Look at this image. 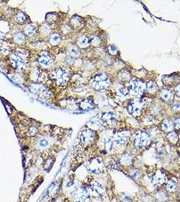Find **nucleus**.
I'll use <instances>...</instances> for the list:
<instances>
[{
	"mask_svg": "<svg viewBox=\"0 0 180 202\" xmlns=\"http://www.w3.org/2000/svg\"><path fill=\"white\" fill-rule=\"evenodd\" d=\"M146 88H147L146 84L144 82L138 80H133L131 84V90H132L133 94L135 96L143 94Z\"/></svg>",
	"mask_w": 180,
	"mask_h": 202,
	"instance_id": "6e6552de",
	"label": "nucleus"
},
{
	"mask_svg": "<svg viewBox=\"0 0 180 202\" xmlns=\"http://www.w3.org/2000/svg\"><path fill=\"white\" fill-rule=\"evenodd\" d=\"M24 32L28 36H34L37 33V29L33 25H27L24 28Z\"/></svg>",
	"mask_w": 180,
	"mask_h": 202,
	"instance_id": "dca6fc26",
	"label": "nucleus"
},
{
	"mask_svg": "<svg viewBox=\"0 0 180 202\" xmlns=\"http://www.w3.org/2000/svg\"><path fill=\"white\" fill-rule=\"evenodd\" d=\"M37 132H38V130L35 127H31L29 131H28V135H30V136H33V135H35L37 134Z\"/></svg>",
	"mask_w": 180,
	"mask_h": 202,
	"instance_id": "c9c22d12",
	"label": "nucleus"
},
{
	"mask_svg": "<svg viewBox=\"0 0 180 202\" xmlns=\"http://www.w3.org/2000/svg\"><path fill=\"white\" fill-rule=\"evenodd\" d=\"M157 199H159V200H160V201L165 200V199H166L165 193H164L163 191H159L157 194Z\"/></svg>",
	"mask_w": 180,
	"mask_h": 202,
	"instance_id": "c756f323",
	"label": "nucleus"
},
{
	"mask_svg": "<svg viewBox=\"0 0 180 202\" xmlns=\"http://www.w3.org/2000/svg\"><path fill=\"white\" fill-rule=\"evenodd\" d=\"M92 188L93 191H94L95 192H96L99 195H102L104 193V187H103V185L97 181L94 182Z\"/></svg>",
	"mask_w": 180,
	"mask_h": 202,
	"instance_id": "4468645a",
	"label": "nucleus"
},
{
	"mask_svg": "<svg viewBox=\"0 0 180 202\" xmlns=\"http://www.w3.org/2000/svg\"><path fill=\"white\" fill-rule=\"evenodd\" d=\"M173 125H174V127L177 130H179L180 129V119H177L174 121V123H173Z\"/></svg>",
	"mask_w": 180,
	"mask_h": 202,
	"instance_id": "4c0bfd02",
	"label": "nucleus"
},
{
	"mask_svg": "<svg viewBox=\"0 0 180 202\" xmlns=\"http://www.w3.org/2000/svg\"><path fill=\"white\" fill-rule=\"evenodd\" d=\"M144 105V101L142 99L132 101L128 105V111L133 116H137L142 113Z\"/></svg>",
	"mask_w": 180,
	"mask_h": 202,
	"instance_id": "423d86ee",
	"label": "nucleus"
},
{
	"mask_svg": "<svg viewBox=\"0 0 180 202\" xmlns=\"http://www.w3.org/2000/svg\"><path fill=\"white\" fill-rule=\"evenodd\" d=\"M39 145L41 146V147H46L48 145V141L47 139H42L39 141Z\"/></svg>",
	"mask_w": 180,
	"mask_h": 202,
	"instance_id": "e433bc0d",
	"label": "nucleus"
},
{
	"mask_svg": "<svg viewBox=\"0 0 180 202\" xmlns=\"http://www.w3.org/2000/svg\"><path fill=\"white\" fill-rule=\"evenodd\" d=\"M175 92H176V94L178 95L179 96H180V84H179L178 86H176V88H175Z\"/></svg>",
	"mask_w": 180,
	"mask_h": 202,
	"instance_id": "58836bf2",
	"label": "nucleus"
},
{
	"mask_svg": "<svg viewBox=\"0 0 180 202\" xmlns=\"http://www.w3.org/2000/svg\"><path fill=\"white\" fill-rule=\"evenodd\" d=\"M166 189H167L169 191H171V192L175 191L177 189L176 183H173V182L171 181H169L167 184H166Z\"/></svg>",
	"mask_w": 180,
	"mask_h": 202,
	"instance_id": "b1692460",
	"label": "nucleus"
},
{
	"mask_svg": "<svg viewBox=\"0 0 180 202\" xmlns=\"http://www.w3.org/2000/svg\"><path fill=\"white\" fill-rule=\"evenodd\" d=\"M16 18L19 23H23L26 20V15L23 12H19L16 15Z\"/></svg>",
	"mask_w": 180,
	"mask_h": 202,
	"instance_id": "aec40b11",
	"label": "nucleus"
},
{
	"mask_svg": "<svg viewBox=\"0 0 180 202\" xmlns=\"http://www.w3.org/2000/svg\"><path fill=\"white\" fill-rule=\"evenodd\" d=\"M132 156L129 154H125L123 157V162L125 164H129L132 162Z\"/></svg>",
	"mask_w": 180,
	"mask_h": 202,
	"instance_id": "2f4dec72",
	"label": "nucleus"
},
{
	"mask_svg": "<svg viewBox=\"0 0 180 202\" xmlns=\"http://www.w3.org/2000/svg\"><path fill=\"white\" fill-rule=\"evenodd\" d=\"M173 127H174L173 123L169 119L164 120L163 122V124H162V128H163V130L166 131V132L171 131L173 128Z\"/></svg>",
	"mask_w": 180,
	"mask_h": 202,
	"instance_id": "f3484780",
	"label": "nucleus"
},
{
	"mask_svg": "<svg viewBox=\"0 0 180 202\" xmlns=\"http://www.w3.org/2000/svg\"><path fill=\"white\" fill-rule=\"evenodd\" d=\"M90 43L92 44V45L94 46H97L100 43V41L99 38H97V37H94L90 40Z\"/></svg>",
	"mask_w": 180,
	"mask_h": 202,
	"instance_id": "7c9ffc66",
	"label": "nucleus"
},
{
	"mask_svg": "<svg viewBox=\"0 0 180 202\" xmlns=\"http://www.w3.org/2000/svg\"><path fill=\"white\" fill-rule=\"evenodd\" d=\"M37 61L42 68H47L50 67L54 63V59L50 53L46 51H43L40 53L37 57Z\"/></svg>",
	"mask_w": 180,
	"mask_h": 202,
	"instance_id": "0eeeda50",
	"label": "nucleus"
},
{
	"mask_svg": "<svg viewBox=\"0 0 180 202\" xmlns=\"http://www.w3.org/2000/svg\"><path fill=\"white\" fill-rule=\"evenodd\" d=\"M81 198L82 201L85 202H88L90 200V195L85 189H83V191H82L81 194Z\"/></svg>",
	"mask_w": 180,
	"mask_h": 202,
	"instance_id": "4be33fe9",
	"label": "nucleus"
},
{
	"mask_svg": "<svg viewBox=\"0 0 180 202\" xmlns=\"http://www.w3.org/2000/svg\"><path fill=\"white\" fill-rule=\"evenodd\" d=\"M79 107L81 110L85 111H88L93 109L94 108V103L92 100L90 99H83L80 102Z\"/></svg>",
	"mask_w": 180,
	"mask_h": 202,
	"instance_id": "f8f14e48",
	"label": "nucleus"
},
{
	"mask_svg": "<svg viewBox=\"0 0 180 202\" xmlns=\"http://www.w3.org/2000/svg\"><path fill=\"white\" fill-rule=\"evenodd\" d=\"M10 60L12 65L17 70H23L26 67V62L21 52L13 53L11 55Z\"/></svg>",
	"mask_w": 180,
	"mask_h": 202,
	"instance_id": "39448f33",
	"label": "nucleus"
},
{
	"mask_svg": "<svg viewBox=\"0 0 180 202\" xmlns=\"http://www.w3.org/2000/svg\"><path fill=\"white\" fill-rule=\"evenodd\" d=\"M150 136L146 132H137L134 137V144L136 147L143 148L150 144Z\"/></svg>",
	"mask_w": 180,
	"mask_h": 202,
	"instance_id": "20e7f679",
	"label": "nucleus"
},
{
	"mask_svg": "<svg viewBox=\"0 0 180 202\" xmlns=\"http://www.w3.org/2000/svg\"><path fill=\"white\" fill-rule=\"evenodd\" d=\"M104 147H105L106 150L108 151H111L113 148V141L112 138L110 137H108L104 139Z\"/></svg>",
	"mask_w": 180,
	"mask_h": 202,
	"instance_id": "6ab92c4d",
	"label": "nucleus"
},
{
	"mask_svg": "<svg viewBox=\"0 0 180 202\" xmlns=\"http://www.w3.org/2000/svg\"><path fill=\"white\" fill-rule=\"evenodd\" d=\"M147 89L149 91H151V92H153V91H155L157 90L158 88V86L154 82H150L148 84H147Z\"/></svg>",
	"mask_w": 180,
	"mask_h": 202,
	"instance_id": "c85d7f7f",
	"label": "nucleus"
},
{
	"mask_svg": "<svg viewBox=\"0 0 180 202\" xmlns=\"http://www.w3.org/2000/svg\"><path fill=\"white\" fill-rule=\"evenodd\" d=\"M161 96L162 99L164 100V101H169L171 98L172 96V93L169 90H163V92H161Z\"/></svg>",
	"mask_w": 180,
	"mask_h": 202,
	"instance_id": "5701e85b",
	"label": "nucleus"
},
{
	"mask_svg": "<svg viewBox=\"0 0 180 202\" xmlns=\"http://www.w3.org/2000/svg\"><path fill=\"white\" fill-rule=\"evenodd\" d=\"M90 44V39L85 37H81L78 41V45L81 47H86Z\"/></svg>",
	"mask_w": 180,
	"mask_h": 202,
	"instance_id": "a211bd4d",
	"label": "nucleus"
},
{
	"mask_svg": "<svg viewBox=\"0 0 180 202\" xmlns=\"http://www.w3.org/2000/svg\"><path fill=\"white\" fill-rule=\"evenodd\" d=\"M71 24H72V25L74 26L75 27H79V26L81 25L82 20L79 18L75 17L71 20Z\"/></svg>",
	"mask_w": 180,
	"mask_h": 202,
	"instance_id": "cd10ccee",
	"label": "nucleus"
},
{
	"mask_svg": "<svg viewBox=\"0 0 180 202\" xmlns=\"http://www.w3.org/2000/svg\"><path fill=\"white\" fill-rule=\"evenodd\" d=\"M179 199H180V194H179Z\"/></svg>",
	"mask_w": 180,
	"mask_h": 202,
	"instance_id": "79ce46f5",
	"label": "nucleus"
},
{
	"mask_svg": "<svg viewBox=\"0 0 180 202\" xmlns=\"http://www.w3.org/2000/svg\"><path fill=\"white\" fill-rule=\"evenodd\" d=\"M93 87L97 91L106 90L110 84V80L108 76L104 74L95 75L92 80Z\"/></svg>",
	"mask_w": 180,
	"mask_h": 202,
	"instance_id": "f257e3e1",
	"label": "nucleus"
},
{
	"mask_svg": "<svg viewBox=\"0 0 180 202\" xmlns=\"http://www.w3.org/2000/svg\"><path fill=\"white\" fill-rule=\"evenodd\" d=\"M102 160L100 158H94L91 160L88 165V170L94 174H100L101 172Z\"/></svg>",
	"mask_w": 180,
	"mask_h": 202,
	"instance_id": "1a4fd4ad",
	"label": "nucleus"
},
{
	"mask_svg": "<svg viewBox=\"0 0 180 202\" xmlns=\"http://www.w3.org/2000/svg\"><path fill=\"white\" fill-rule=\"evenodd\" d=\"M115 143L117 145L120 146H125L127 143V139L125 136L122 135H117L116 139H115Z\"/></svg>",
	"mask_w": 180,
	"mask_h": 202,
	"instance_id": "2eb2a0df",
	"label": "nucleus"
},
{
	"mask_svg": "<svg viewBox=\"0 0 180 202\" xmlns=\"http://www.w3.org/2000/svg\"><path fill=\"white\" fill-rule=\"evenodd\" d=\"M14 41L16 42L17 43H23V42L25 41V36L21 32L17 33L16 34H15L14 37Z\"/></svg>",
	"mask_w": 180,
	"mask_h": 202,
	"instance_id": "412c9836",
	"label": "nucleus"
},
{
	"mask_svg": "<svg viewBox=\"0 0 180 202\" xmlns=\"http://www.w3.org/2000/svg\"><path fill=\"white\" fill-rule=\"evenodd\" d=\"M61 40V37L58 34H53L50 37V42L51 43L53 44H57Z\"/></svg>",
	"mask_w": 180,
	"mask_h": 202,
	"instance_id": "393cba45",
	"label": "nucleus"
},
{
	"mask_svg": "<svg viewBox=\"0 0 180 202\" xmlns=\"http://www.w3.org/2000/svg\"><path fill=\"white\" fill-rule=\"evenodd\" d=\"M123 198L124 199V201L127 202V201H129L131 200V197L127 195H124V196L123 197Z\"/></svg>",
	"mask_w": 180,
	"mask_h": 202,
	"instance_id": "ea45409f",
	"label": "nucleus"
},
{
	"mask_svg": "<svg viewBox=\"0 0 180 202\" xmlns=\"http://www.w3.org/2000/svg\"><path fill=\"white\" fill-rule=\"evenodd\" d=\"M102 120L104 122L108 124V125L114 124L115 123V121H116V119H115L114 114L110 112H106L105 113H104L102 116Z\"/></svg>",
	"mask_w": 180,
	"mask_h": 202,
	"instance_id": "ddd939ff",
	"label": "nucleus"
},
{
	"mask_svg": "<svg viewBox=\"0 0 180 202\" xmlns=\"http://www.w3.org/2000/svg\"><path fill=\"white\" fill-rule=\"evenodd\" d=\"M69 53L71 56L74 57H79L80 55V51H79V49L76 47V46H72V47L70 49Z\"/></svg>",
	"mask_w": 180,
	"mask_h": 202,
	"instance_id": "a878e982",
	"label": "nucleus"
},
{
	"mask_svg": "<svg viewBox=\"0 0 180 202\" xmlns=\"http://www.w3.org/2000/svg\"><path fill=\"white\" fill-rule=\"evenodd\" d=\"M95 133L91 130H85L81 134V141L82 143L88 144L92 143L95 138Z\"/></svg>",
	"mask_w": 180,
	"mask_h": 202,
	"instance_id": "9d476101",
	"label": "nucleus"
},
{
	"mask_svg": "<svg viewBox=\"0 0 180 202\" xmlns=\"http://www.w3.org/2000/svg\"><path fill=\"white\" fill-rule=\"evenodd\" d=\"M3 39H4L3 34H2V33H1V32H0V41H1L2 40H3Z\"/></svg>",
	"mask_w": 180,
	"mask_h": 202,
	"instance_id": "a19ab883",
	"label": "nucleus"
},
{
	"mask_svg": "<svg viewBox=\"0 0 180 202\" xmlns=\"http://www.w3.org/2000/svg\"><path fill=\"white\" fill-rule=\"evenodd\" d=\"M119 92L121 93V94L122 95V96H127V95L128 94L129 90L127 89L126 88L122 87V88H119Z\"/></svg>",
	"mask_w": 180,
	"mask_h": 202,
	"instance_id": "72a5a7b5",
	"label": "nucleus"
},
{
	"mask_svg": "<svg viewBox=\"0 0 180 202\" xmlns=\"http://www.w3.org/2000/svg\"><path fill=\"white\" fill-rule=\"evenodd\" d=\"M166 180L165 173L162 170H159L154 173L152 177V183L154 185L162 184L164 183Z\"/></svg>",
	"mask_w": 180,
	"mask_h": 202,
	"instance_id": "9b49d317",
	"label": "nucleus"
},
{
	"mask_svg": "<svg viewBox=\"0 0 180 202\" xmlns=\"http://www.w3.org/2000/svg\"><path fill=\"white\" fill-rule=\"evenodd\" d=\"M168 138L172 143H175L178 140V135L175 132H171L168 135Z\"/></svg>",
	"mask_w": 180,
	"mask_h": 202,
	"instance_id": "bb28decb",
	"label": "nucleus"
},
{
	"mask_svg": "<svg viewBox=\"0 0 180 202\" xmlns=\"http://www.w3.org/2000/svg\"><path fill=\"white\" fill-rule=\"evenodd\" d=\"M29 88L33 94L41 99H49L52 95L50 90L42 84L34 83L31 84Z\"/></svg>",
	"mask_w": 180,
	"mask_h": 202,
	"instance_id": "f03ea898",
	"label": "nucleus"
},
{
	"mask_svg": "<svg viewBox=\"0 0 180 202\" xmlns=\"http://www.w3.org/2000/svg\"><path fill=\"white\" fill-rule=\"evenodd\" d=\"M171 108L174 111H180V103L175 102L172 105Z\"/></svg>",
	"mask_w": 180,
	"mask_h": 202,
	"instance_id": "473e14b6",
	"label": "nucleus"
},
{
	"mask_svg": "<svg viewBox=\"0 0 180 202\" xmlns=\"http://www.w3.org/2000/svg\"><path fill=\"white\" fill-rule=\"evenodd\" d=\"M52 76L55 82L60 86H64L70 79L68 73L62 68H58L52 72Z\"/></svg>",
	"mask_w": 180,
	"mask_h": 202,
	"instance_id": "7ed1b4c3",
	"label": "nucleus"
},
{
	"mask_svg": "<svg viewBox=\"0 0 180 202\" xmlns=\"http://www.w3.org/2000/svg\"><path fill=\"white\" fill-rule=\"evenodd\" d=\"M108 50H109V52L111 53V54L115 55L117 53V49L116 46L114 45H110L108 46Z\"/></svg>",
	"mask_w": 180,
	"mask_h": 202,
	"instance_id": "f704fd0d",
	"label": "nucleus"
}]
</instances>
